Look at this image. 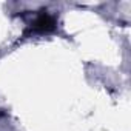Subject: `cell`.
<instances>
[{"label":"cell","instance_id":"cell-1","mask_svg":"<svg viewBox=\"0 0 131 131\" xmlns=\"http://www.w3.org/2000/svg\"><path fill=\"white\" fill-rule=\"evenodd\" d=\"M56 29V20L54 17H51L49 14L43 13L37 17V20L34 22V25L31 26V31L34 32H49Z\"/></svg>","mask_w":131,"mask_h":131}]
</instances>
